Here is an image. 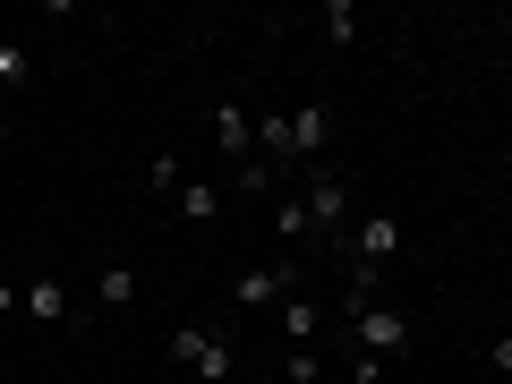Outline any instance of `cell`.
Instances as JSON below:
<instances>
[{
	"label": "cell",
	"mask_w": 512,
	"mask_h": 384,
	"mask_svg": "<svg viewBox=\"0 0 512 384\" xmlns=\"http://www.w3.org/2000/svg\"><path fill=\"white\" fill-rule=\"evenodd\" d=\"M171 359H180L197 384H231V376H239L231 333H214V325H180V333H171Z\"/></svg>",
	"instance_id": "1"
},
{
	"label": "cell",
	"mask_w": 512,
	"mask_h": 384,
	"mask_svg": "<svg viewBox=\"0 0 512 384\" xmlns=\"http://www.w3.org/2000/svg\"><path fill=\"white\" fill-rule=\"evenodd\" d=\"M299 205H308V231H325V248H333V239L350 231V222H359V214H350V180H342V171H325V163L308 171Z\"/></svg>",
	"instance_id": "2"
},
{
	"label": "cell",
	"mask_w": 512,
	"mask_h": 384,
	"mask_svg": "<svg viewBox=\"0 0 512 384\" xmlns=\"http://www.w3.org/2000/svg\"><path fill=\"white\" fill-rule=\"evenodd\" d=\"M410 342H419V333H410V316H402V308H384V299L350 316V350H367V359H384V367L402 359Z\"/></svg>",
	"instance_id": "3"
},
{
	"label": "cell",
	"mask_w": 512,
	"mask_h": 384,
	"mask_svg": "<svg viewBox=\"0 0 512 384\" xmlns=\"http://www.w3.org/2000/svg\"><path fill=\"white\" fill-rule=\"evenodd\" d=\"M299 291H308V265H299V256H282V265H239V274H231V299H239V308L299 299Z\"/></svg>",
	"instance_id": "4"
},
{
	"label": "cell",
	"mask_w": 512,
	"mask_h": 384,
	"mask_svg": "<svg viewBox=\"0 0 512 384\" xmlns=\"http://www.w3.org/2000/svg\"><path fill=\"white\" fill-rule=\"evenodd\" d=\"M333 248H342L350 265H393V256H402V222H393V214H359Z\"/></svg>",
	"instance_id": "5"
},
{
	"label": "cell",
	"mask_w": 512,
	"mask_h": 384,
	"mask_svg": "<svg viewBox=\"0 0 512 384\" xmlns=\"http://www.w3.org/2000/svg\"><path fill=\"white\" fill-rule=\"evenodd\" d=\"M214 146H222V163H239V171L256 163V128H248L239 103H214Z\"/></svg>",
	"instance_id": "6"
},
{
	"label": "cell",
	"mask_w": 512,
	"mask_h": 384,
	"mask_svg": "<svg viewBox=\"0 0 512 384\" xmlns=\"http://www.w3.org/2000/svg\"><path fill=\"white\" fill-rule=\"evenodd\" d=\"M325 137H333V111H325V103H299V111H291V163H316Z\"/></svg>",
	"instance_id": "7"
},
{
	"label": "cell",
	"mask_w": 512,
	"mask_h": 384,
	"mask_svg": "<svg viewBox=\"0 0 512 384\" xmlns=\"http://www.w3.org/2000/svg\"><path fill=\"white\" fill-rule=\"evenodd\" d=\"M18 316H35V325H69V291H60V274H35L18 291Z\"/></svg>",
	"instance_id": "8"
},
{
	"label": "cell",
	"mask_w": 512,
	"mask_h": 384,
	"mask_svg": "<svg viewBox=\"0 0 512 384\" xmlns=\"http://www.w3.org/2000/svg\"><path fill=\"white\" fill-rule=\"evenodd\" d=\"M94 299H103V308H111V316H128V308H137V274H128L120 256H111L103 274H94Z\"/></svg>",
	"instance_id": "9"
},
{
	"label": "cell",
	"mask_w": 512,
	"mask_h": 384,
	"mask_svg": "<svg viewBox=\"0 0 512 384\" xmlns=\"http://www.w3.org/2000/svg\"><path fill=\"white\" fill-rule=\"evenodd\" d=\"M171 205H180V222H197V231H205V222L222 214V188L214 180H180V197H171Z\"/></svg>",
	"instance_id": "10"
},
{
	"label": "cell",
	"mask_w": 512,
	"mask_h": 384,
	"mask_svg": "<svg viewBox=\"0 0 512 384\" xmlns=\"http://www.w3.org/2000/svg\"><path fill=\"white\" fill-rule=\"evenodd\" d=\"M316 299H282V333H291V350H316Z\"/></svg>",
	"instance_id": "11"
},
{
	"label": "cell",
	"mask_w": 512,
	"mask_h": 384,
	"mask_svg": "<svg viewBox=\"0 0 512 384\" xmlns=\"http://www.w3.org/2000/svg\"><path fill=\"white\" fill-rule=\"evenodd\" d=\"M26 77H35V52H26L18 35H0V94H18Z\"/></svg>",
	"instance_id": "12"
},
{
	"label": "cell",
	"mask_w": 512,
	"mask_h": 384,
	"mask_svg": "<svg viewBox=\"0 0 512 384\" xmlns=\"http://www.w3.org/2000/svg\"><path fill=\"white\" fill-rule=\"evenodd\" d=\"M146 188H154V197H180V154H171V146L146 154Z\"/></svg>",
	"instance_id": "13"
},
{
	"label": "cell",
	"mask_w": 512,
	"mask_h": 384,
	"mask_svg": "<svg viewBox=\"0 0 512 384\" xmlns=\"http://www.w3.org/2000/svg\"><path fill=\"white\" fill-rule=\"evenodd\" d=\"M256 146H265V163H291V111L256 120Z\"/></svg>",
	"instance_id": "14"
},
{
	"label": "cell",
	"mask_w": 512,
	"mask_h": 384,
	"mask_svg": "<svg viewBox=\"0 0 512 384\" xmlns=\"http://www.w3.org/2000/svg\"><path fill=\"white\" fill-rule=\"evenodd\" d=\"M325 43H359V0H333L325 9Z\"/></svg>",
	"instance_id": "15"
},
{
	"label": "cell",
	"mask_w": 512,
	"mask_h": 384,
	"mask_svg": "<svg viewBox=\"0 0 512 384\" xmlns=\"http://www.w3.org/2000/svg\"><path fill=\"white\" fill-rule=\"evenodd\" d=\"M274 231H282V239H316V231H308V205L282 197V205H274Z\"/></svg>",
	"instance_id": "16"
},
{
	"label": "cell",
	"mask_w": 512,
	"mask_h": 384,
	"mask_svg": "<svg viewBox=\"0 0 512 384\" xmlns=\"http://www.w3.org/2000/svg\"><path fill=\"white\" fill-rule=\"evenodd\" d=\"M325 376V359H316V350H291V359H282V384H316Z\"/></svg>",
	"instance_id": "17"
},
{
	"label": "cell",
	"mask_w": 512,
	"mask_h": 384,
	"mask_svg": "<svg viewBox=\"0 0 512 384\" xmlns=\"http://www.w3.org/2000/svg\"><path fill=\"white\" fill-rule=\"evenodd\" d=\"M350 384H384V359H367V350H350Z\"/></svg>",
	"instance_id": "18"
},
{
	"label": "cell",
	"mask_w": 512,
	"mask_h": 384,
	"mask_svg": "<svg viewBox=\"0 0 512 384\" xmlns=\"http://www.w3.org/2000/svg\"><path fill=\"white\" fill-rule=\"evenodd\" d=\"M487 367H495V376H512V333H495V342H487Z\"/></svg>",
	"instance_id": "19"
},
{
	"label": "cell",
	"mask_w": 512,
	"mask_h": 384,
	"mask_svg": "<svg viewBox=\"0 0 512 384\" xmlns=\"http://www.w3.org/2000/svg\"><path fill=\"white\" fill-rule=\"evenodd\" d=\"M0 316H18V282H0Z\"/></svg>",
	"instance_id": "20"
},
{
	"label": "cell",
	"mask_w": 512,
	"mask_h": 384,
	"mask_svg": "<svg viewBox=\"0 0 512 384\" xmlns=\"http://www.w3.org/2000/svg\"><path fill=\"white\" fill-rule=\"evenodd\" d=\"M504 111H512V86H504Z\"/></svg>",
	"instance_id": "21"
}]
</instances>
